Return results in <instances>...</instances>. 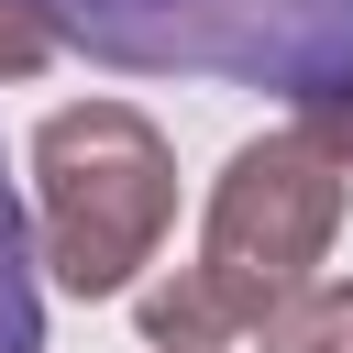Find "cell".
I'll use <instances>...</instances> for the list:
<instances>
[{"label": "cell", "mask_w": 353, "mask_h": 353, "mask_svg": "<svg viewBox=\"0 0 353 353\" xmlns=\"http://www.w3.org/2000/svg\"><path fill=\"white\" fill-rule=\"evenodd\" d=\"M342 154L287 121L265 143H243L210 188V232H199V265H176L165 287H143V342L154 353H221L232 331H254L287 287L320 276L331 232H342Z\"/></svg>", "instance_id": "cell-1"}, {"label": "cell", "mask_w": 353, "mask_h": 353, "mask_svg": "<svg viewBox=\"0 0 353 353\" xmlns=\"http://www.w3.org/2000/svg\"><path fill=\"white\" fill-rule=\"evenodd\" d=\"M55 44L121 77L276 88L287 110L353 99V0H22Z\"/></svg>", "instance_id": "cell-2"}, {"label": "cell", "mask_w": 353, "mask_h": 353, "mask_svg": "<svg viewBox=\"0 0 353 353\" xmlns=\"http://www.w3.org/2000/svg\"><path fill=\"white\" fill-rule=\"evenodd\" d=\"M33 265L77 298H121L176 221V154L132 99H77L33 132Z\"/></svg>", "instance_id": "cell-3"}, {"label": "cell", "mask_w": 353, "mask_h": 353, "mask_svg": "<svg viewBox=\"0 0 353 353\" xmlns=\"http://www.w3.org/2000/svg\"><path fill=\"white\" fill-rule=\"evenodd\" d=\"M0 353H44V287H33V221L0 165Z\"/></svg>", "instance_id": "cell-4"}, {"label": "cell", "mask_w": 353, "mask_h": 353, "mask_svg": "<svg viewBox=\"0 0 353 353\" xmlns=\"http://www.w3.org/2000/svg\"><path fill=\"white\" fill-rule=\"evenodd\" d=\"M254 342H265V353H353V287H331V276L287 287V298L254 320Z\"/></svg>", "instance_id": "cell-5"}, {"label": "cell", "mask_w": 353, "mask_h": 353, "mask_svg": "<svg viewBox=\"0 0 353 353\" xmlns=\"http://www.w3.org/2000/svg\"><path fill=\"white\" fill-rule=\"evenodd\" d=\"M44 55H55V33H44L22 0H0V77H33Z\"/></svg>", "instance_id": "cell-6"}, {"label": "cell", "mask_w": 353, "mask_h": 353, "mask_svg": "<svg viewBox=\"0 0 353 353\" xmlns=\"http://www.w3.org/2000/svg\"><path fill=\"white\" fill-rule=\"evenodd\" d=\"M298 121H309V132H320V143H331V154H342V165H353V99H309V110H298Z\"/></svg>", "instance_id": "cell-7"}]
</instances>
